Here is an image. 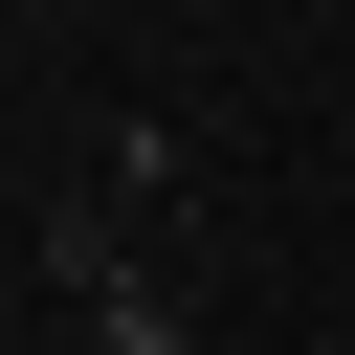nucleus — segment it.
Returning <instances> with one entry per match:
<instances>
[{
  "label": "nucleus",
  "instance_id": "1",
  "mask_svg": "<svg viewBox=\"0 0 355 355\" xmlns=\"http://www.w3.org/2000/svg\"><path fill=\"white\" fill-rule=\"evenodd\" d=\"M89 311H111V355H200V333H178L155 288H89Z\"/></svg>",
  "mask_w": 355,
  "mask_h": 355
}]
</instances>
